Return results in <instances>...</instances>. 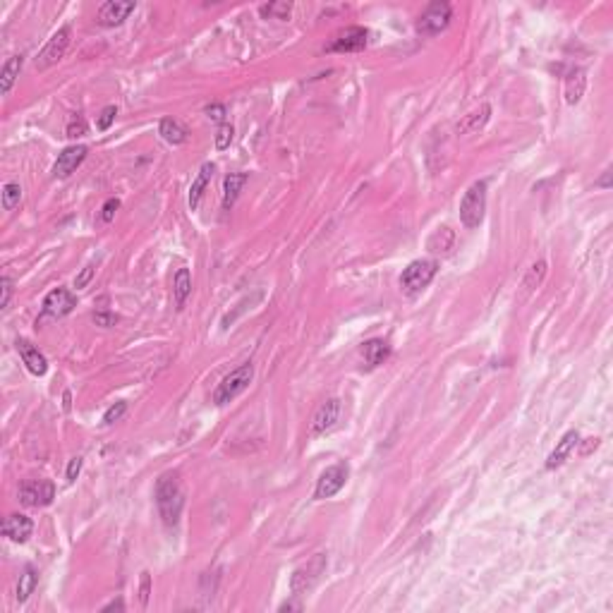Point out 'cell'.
Listing matches in <instances>:
<instances>
[{
  "label": "cell",
  "instance_id": "obj_36",
  "mask_svg": "<svg viewBox=\"0 0 613 613\" xmlns=\"http://www.w3.org/2000/svg\"><path fill=\"white\" fill-rule=\"evenodd\" d=\"M120 209V199H108L106 204H103V209H101V220L103 223H110V220L115 218V211H118Z\"/></svg>",
  "mask_w": 613,
  "mask_h": 613
},
{
  "label": "cell",
  "instance_id": "obj_20",
  "mask_svg": "<svg viewBox=\"0 0 613 613\" xmlns=\"http://www.w3.org/2000/svg\"><path fill=\"white\" fill-rule=\"evenodd\" d=\"M362 357H364L367 367H378L383 364L388 357H390V345L386 341H381V338H371V341L364 343V348H362Z\"/></svg>",
  "mask_w": 613,
  "mask_h": 613
},
{
  "label": "cell",
  "instance_id": "obj_13",
  "mask_svg": "<svg viewBox=\"0 0 613 613\" xmlns=\"http://www.w3.org/2000/svg\"><path fill=\"white\" fill-rule=\"evenodd\" d=\"M77 307L74 295L65 288H55L44 297V314L46 317H67Z\"/></svg>",
  "mask_w": 613,
  "mask_h": 613
},
{
  "label": "cell",
  "instance_id": "obj_8",
  "mask_svg": "<svg viewBox=\"0 0 613 613\" xmlns=\"http://www.w3.org/2000/svg\"><path fill=\"white\" fill-rule=\"evenodd\" d=\"M350 477V465L348 463H336L331 467H326L321 472V477L317 480V489H314V499L324 501V499H334V496L345 487Z\"/></svg>",
  "mask_w": 613,
  "mask_h": 613
},
{
  "label": "cell",
  "instance_id": "obj_25",
  "mask_svg": "<svg viewBox=\"0 0 613 613\" xmlns=\"http://www.w3.org/2000/svg\"><path fill=\"white\" fill-rule=\"evenodd\" d=\"M22 65H25V58L22 55H13L3 65V72H0V91H3V96H8L10 89H13V84L17 81V77H20Z\"/></svg>",
  "mask_w": 613,
  "mask_h": 613
},
{
  "label": "cell",
  "instance_id": "obj_12",
  "mask_svg": "<svg viewBox=\"0 0 613 613\" xmlns=\"http://www.w3.org/2000/svg\"><path fill=\"white\" fill-rule=\"evenodd\" d=\"M137 5L134 3H122V0H108L98 8V15H96V22L101 27H118L122 22L127 20Z\"/></svg>",
  "mask_w": 613,
  "mask_h": 613
},
{
  "label": "cell",
  "instance_id": "obj_33",
  "mask_svg": "<svg viewBox=\"0 0 613 613\" xmlns=\"http://www.w3.org/2000/svg\"><path fill=\"white\" fill-rule=\"evenodd\" d=\"M125 412H127V405L125 402H115L113 407H108L106 410V414H103V422L106 424H115V422H120L122 417H125Z\"/></svg>",
  "mask_w": 613,
  "mask_h": 613
},
{
  "label": "cell",
  "instance_id": "obj_44",
  "mask_svg": "<svg viewBox=\"0 0 613 613\" xmlns=\"http://www.w3.org/2000/svg\"><path fill=\"white\" fill-rule=\"evenodd\" d=\"M597 185H599V187H611V171H606V173H604V178H601Z\"/></svg>",
  "mask_w": 613,
  "mask_h": 613
},
{
  "label": "cell",
  "instance_id": "obj_31",
  "mask_svg": "<svg viewBox=\"0 0 613 613\" xmlns=\"http://www.w3.org/2000/svg\"><path fill=\"white\" fill-rule=\"evenodd\" d=\"M89 132V125H86V120L81 118V115H77V118H72L67 122V130L65 134L70 139H77V137H84V134Z\"/></svg>",
  "mask_w": 613,
  "mask_h": 613
},
{
  "label": "cell",
  "instance_id": "obj_26",
  "mask_svg": "<svg viewBox=\"0 0 613 613\" xmlns=\"http://www.w3.org/2000/svg\"><path fill=\"white\" fill-rule=\"evenodd\" d=\"M37 585H39V570L34 568V565H27L20 575V582H17V601L25 604V601L34 594Z\"/></svg>",
  "mask_w": 613,
  "mask_h": 613
},
{
  "label": "cell",
  "instance_id": "obj_21",
  "mask_svg": "<svg viewBox=\"0 0 613 613\" xmlns=\"http://www.w3.org/2000/svg\"><path fill=\"white\" fill-rule=\"evenodd\" d=\"M213 171H216L213 163H204L199 175H197V180L192 183V187H190V209H192V211L199 206L204 192H206V187H209V183H211V178H213Z\"/></svg>",
  "mask_w": 613,
  "mask_h": 613
},
{
  "label": "cell",
  "instance_id": "obj_16",
  "mask_svg": "<svg viewBox=\"0 0 613 613\" xmlns=\"http://www.w3.org/2000/svg\"><path fill=\"white\" fill-rule=\"evenodd\" d=\"M34 532V522L29 520L22 513H13L3 520V534L8 536L10 541H17V544H25V541L32 536Z\"/></svg>",
  "mask_w": 613,
  "mask_h": 613
},
{
  "label": "cell",
  "instance_id": "obj_3",
  "mask_svg": "<svg viewBox=\"0 0 613 613\" xmlns=\"http://www.w3.org/2000/svg\"><path fill=\"white\" fill-rule=\"evenodd\" d=\"M252 378H254V367L249 364V362H244V364L237 367L235 371H230L223 381L218 383V388H216L213 393V402L216 405H228V402H232L237 395H242L244 390L249 388Z\"/></svg>",
  "mask_w": 613,
  "mask_h": 613
},
{
  "label": "cell",
  "instance_id": "obj_5",
  "mask_svg": "<svg viewBox=\"0 0 613 613\" xmlns=\"http://www.w3.org/2000/svg\"><path fill=\"white\" fill-rule=\"evenodd\" d=\"M451 17H453L451 5L436 0V3L427 5V10L419 15L417 32L422 34V37H436V34H441L443 29L451 25Z\"/></svg>",
  "mask_w": 613,
  "mask_h": 613
},
{
  "label": "cell",
  "instance_id": "obj_15",
  "mask_svg": "<svg viewBox=\"0 0 613 613\" xmlns=\"http://www.w3.org/2000/svg\"><path fill=\"white\" fill-rule=\"evenodd\" d=\"M15 345H17V352H20L22 362H25L27 369L32 371L34 376H44V374L48 371V360H46V355L41 352L37 345H32V343L25 341V338H20Z\"/></svg>",
  "mask_w": 613,
  "mask_h": 613
},
{
  "label": "cell",
  "instance_id": "obj_10",
  "mask_svg": "<svg viewBox=\"0 0 613 613\" xmlns=\"http://www.w3.org/2000/svg\"><path fill=\"white\" fill-rule=\"evenodd\" d=\"M369 44V32L364 27H348L343 32L336 34V39L329 44V53H357V51L367 48Z\"/></svg>",
  "mask_w": 613,
  "mask_h": 613
},
{
  "label": "cell",
  "instance_id": "obj_18",
  "mask_svg": "<svg viewBox=\"0 0 613 613\" xmlns=\"http://www.w3.org/2000/svg\"><path fill=\"white\" fill-rule=\"evenodd\" d=\"M492 118V106L489 103H482L480 108H475L472 113H467L463 120L455 125V134H472V132H480L484 125Z\"/></svg>",
  "mask_w": 613,
  "mask_h": 613
},
{
  "label": "cell",
  "instance_id": "obj_6",
  "mask_svg": "<svg viewBox=\"0 0 613 613\" xmlns=\"http://www.w3.org/2000/svg\"><path fill=\"white\" fill-rule=\"evenodd\" d=\"M70 39H72V29H70V27L58 29L53 37L48 39V44L41 48L37 60H34L37 70H48V67H53L55 62H60L62 58H65L67 48H70Z\"/></svg>",
  "mask_w": 613,
  "mask_h": 613
},
{
  "label": "cell",
  "instance_id": "obj_11",
  "mask_svg": "<svg viewBox=\"0 0 613 613\" xmlns=\"http://www.w3.org/2000/svg\"><path fill=\"white\" fill-rule=\"evenodd\" d=\"M341 412H343L341 400H338V398L326 400L312 417V434L319 436V434H326V431L334 429L338 424V419H341Z\"/></svg>",
  "mask_w": 613,
  "mask_h": 613
},
{
  "label": "cell",
  "instance_id": "obj_37",
  "mask_svg": "<svg viewBox=\"0 0 613 613\" xmlns=\"http://www.w3.org/2000/svg\"><path fill=\"white\" fill-rule=\"evenodd\" d=\"M93 273H96V268H93L91 264H89V266H84V268H81V273H79V276H77V278H74V288H77V290H81V288H86V285H89V283H91Z\"/></svg>",
  "mask_w": 613,
  "mask_h": 613
},
{
  "label": "cell",
  "instance_id": "obj_38",
  "mask_svg": "<svg viewBox=\"0 0 613 613\" xmlns=\"http://www.w3.org/2000/svg\"><path fill=\"white\" fill-rule=\"evenodd\" d=\"M149 594H151V577L149 573H142V587H139V601L144 606L149 604Z\"/></svg>",
  "mask_w": 613,
  "mask_h": 613
},
{
  "label": "cell",
  "instance_id": "obj_2",
  "mask_svg": "<svg viewBox=\"0 0 613 613\" xmlns=\"http://www.w3.org/2000/svg\"><path fill=\"white\" fill-rule=\"evenodd\" d=\"M436 273H439V264H436L434 259H417L412 261L410 266L402 271L400 276V288L405 295H419L424 288H429V283L436 278Z\"/></svg>",
  "mask_w": 613,
  "mask_h": 613
},
{
  "label": "cell",
  "instance_id": "obj_40",
  "mask_svg": "<svg viewBox=\"0 0 613 613\" xmlns=\"http://www.w3.org/2000/svg\"><path fill=\"white\" fill-rule=\"evenodd\" d=\"M93 321H96L98 326H115V321H118V317H115V314L96 312V314H93Z\"/></svg>",
  "mask_w": 613,
  "mask_h": 613
},
{
  "label": "cell",
  "instance_id": "obj_41",
  "mask_svg": "<svg viewBox=\"0 0 613 613\" xmlns=\"http://www.w3.org/2000/svg\"><path fill=\"white\" fill-rule=\"evenodd\" d=\"M206 115L213 120H223L225 118V106H220V103H213V106L206 108Z\"/></svg>",
  "mask_w": 613,
  "mask_h": 613
},
{
  "label": "cell",
  "instance_id": "obj_19",
  "mask_svg": "<svg viewBox=\"0 0 613 613\" xmlns=\"http://www.w3.org/2000/svg\"><path fill=\"white\" fill-rule=\"evenodd\" d=\"M585 91H587L585 70L573 67L568 72V77H565V101H568L570 106H577V103L582 101V96H585Z\"/></svg>",
  "mask_w": 613,
  "mask_h": 613
},
{
  "label": "cell",
  "instance_id": "obj_39",
  "mask_svg": "<svg viewBox=\"0 0 613 613\" xmlns=\"http://www.w3.org/2000/svg\"><path fill=\"white\" fill-rule=\"evenodd\" d=\"M81 472V458H72L67 465V482H74Z\"/></svg>",
  "mask_w": 613,
  "mask_h": 613
},
{
  "label": "cell",
  "instance_id": "obj_4",
  "mask_svg": "<svg viewBox=\"0 0 613 613\" xmlns=\"http://www.w3.org/2000/svg\"><path fill=\"white\" fill-rule=\"evenodd\" d=\"M487 213V183L480 180L465 192L463 202H460V220L465 228H480Z\"/></svg>",
  "mask_w": 613,
  "mask_h": 613
},
{
  "label": "cell",
  "instance_id": "obj_23",
  "mask_svg": "<svg viewBox=\"0 0 613 613\" xmlns=\"http://www.w3.org/2000/svg\"><path fill=\"white\" fill-rule=\"evenodd\" d=\"M159 134L163 139H166L168 144H173V147H178V144H185L187 142V127L183 125V122H178L175 118H163L161 125H159Z\"/></svg>",
  "mask_w": 613,
  "mask_h": 613
},
{
  "label": "cell",
  "instance_id": "obj_43",
  "mask_svg": "<svg viewBox=\"0 0 613 613\" xmlns=\"http://www.w3.org/2000/svg\"><path fill=\"white\" fill-rule=\"evenodd\" d=\"M280 611H302V604H297V601H285V604H280Z\"/></svg>",
  "mask_w": 613,
  "mask_h": 613
},
{
  "label": "cell",
  "instance_id": "obj_7",
  "mask_svg": "<svg viewBox=\"0 0 613 613\" xmlns=\"http://www.w3.org/2000/svg\"><path fill=\"white\" fill-rule=\"evenodd\" d=\"M324 570H326V556H324V553H317V556L309 560L307 565L297 568L293 573V577H290V589H293V597H302V594H307L309 589L319 582V577L324 575Z\"/></svg>",
  "mask_w": 613,
  "mask_h": 613
},
{
  "label": "cell",
  "instance_id": "obj_29",
  "mask_svg": "<svg viewBox=\"0 0 613 613\" xmlns=\"http://www.w3.org/2000/svg\"><path fill=\"white\" fill-rule=\"evenodd\" d=\"M290 13H293V5H290V3H268V5H261V15L271 17V20H288Z\"/></svg>",
  "mask_w": 613,
  "mask_h": 613
},
{
  "label": "cell",
  "instance_id": "obj_9",
  "mask_svg": "<svg viewBox=\"0 0 613 613\" xmlns=\"http://www.w3.org/2000/svg\"><path fill=\"white\" fill-rule=\"evenodd\" d=\"M55 499V487L48 480H25L20 484V501L29 508L51 506Z\"/></svg>",
  "mask_w": 613,
  "mask_h": 613
},
{
  "label": "cell",
  "instance_id": "obj_32",
  "mask_svg": "<svg viewBox=\"0 0 613 613\" xmlns=\"http://www.w3.org/2000/svg\"><path fill=\"white\" fill-rule=\"evenodd\" d=\"M232 134H235V130H232V125H220L218 132H216V149L218 151H225L228 147H230L232 142Z\"/></svg>",
  "mask_w": 613,
  "mask_h": 613
},
{
  "label": "cell",
  "instance_id": "obj_30",
  "mask_svg": "<svg viewBox=\"0 0 613 613\" xmlns=\"http://www.w3.org/2000/svg\"><path fill=\"white\" fill-rule=\"evenodd\" d=\"M544 276H546V261H536V264L529 268V276L525 278V288H527V290L539 288Z\"/></svg>",
  "mask_w": 613,
  "mask_h": 613
},
{
  "label": "cell",
  "instance_id": "obj_34",
  "mask_svg": "<svg viewBox=\"0 0 613 613\" xmlns=\"http://www.w3.org/2000/svg\"><path fill=\"white\" fill-rule=\"evenodd\" d=\"M0 309H8V305H10V297H13V280H10L8 276H3L0 278Z\"/></svg>",
  "mask_w": 613,
  "mask_h": 613
},
{
  "label": "cell",
  "instance_id": "obj_27",
  "mask_svg": "<svg viewBox=\"0 0 613 613\" xmlns=\"http://www.w3.org/2000/svg\"><path fill=\"white\" fill-rule=\"evenodd\" d=\"M190 293H192V276L187 268H180V271L175 273V283H173V295H175V305H178V309L185 307Z\"/></svg>",
  "mask_w": 613,
  "mask_h": 613
},
{
  "label": "cell",
  "instance_id": "obj_24",
  "mask_svg": "<svg viewBox=\"0 0 613 613\" xmlns=\"http://www.w3.org/2000/svg\"><path fill=\"white\" fill-rule=\"evenodd\" d=\"M247 180H249L247 173H230V175H228L225 183H223V206L225 209H230L232 204L237 202V197H240V192H242V187H244Z\"/></svg>",
  "mask_w": 613,
  "mask_h": 613
},
{
  "label": "cell",
  "instance_id": "obj_1",
  "mask_svg": "<svg viewBox=\"0 0 613 613\" xmlns=\"http://www.w3.org/2000/svg\"><path fill=\"white\" fill-rule=\"evenodd\" d=\"M156 506H159L163 525L175 527L185 508V492L178 472H166V475L159 477V482H156Z\"/></svg>",
  "mask_w": 613,
  "mask_h": 613
},
{
  "label": "cell",
  "instance_id": "obj_35",
  "mask_svg": "<svg viewBox=\"0 0 613 613\" xmlns=\"http://www.w3.org/2000/svg\"><path fill=\"white\" fill-rule=\"evenodd\" d=\"M115 115H118V108L115 106H106L101 110V118H98V130L106 132L110 125L115 122Z\"/></svg>",
  "mask_w": 613,
  "mask_h": 613
},
{
  "label": "cell",
  "instance_id": "obj_22",
  "mask_svg": "<svg viewBox=\"0 0 613 613\" xmlns=\"http://www.w3.org/2000/svg\"><path fill=\"white\" fill-rule=\"evenodd\" d=\"M455 244V232L448 225H441L431 232V237L427 240V249L434 254H448Z\"/></svg>",
  "mask_w": 613,
  "mask_h": 613
},
{
  "label": "cell",
  "instance_id": "obj_17",
  "mask_svg": "<svg viewBox=\"0 0 613 613\" xmlns=\"http://www.w3.org/2000/svg\"><path fill=\"white\" fill-rule=\"evenodd\" d=\"M577 443H580V434H577V431H568V434H563V439L558 441V446L553 448V453L546 458V470H556V467L563 465L565 460L570 458V453L575 451Z\"/></svg>",
  "mask_w": 613,
  "mask_h": 613
},
{
  "label": "cell",
  "instance_id": "obj_42",
  "mask_svg": "<svg viewBox=\"0 0 613 613\" xmlns=\"http://www.w3.org/2000/svg\"><path fill=\"white\" fill-rule=\"evenodd\" d=\"M103 611H125V601H122V599L110 601V604L103 606Z\"/></svg>",
  "mask_w": 613,
  "mask_h": 613
},
{
  "label": "cell",
  "instance_id": "obj_14",
  "mask_svg": "<svg viewBox=\"0 0 613 613\" xmlns=\"http://www.w3.org/2000/svg\"><path fill=\"white\" fill-rule=\"evenodd\" d=\"M86 154H89V149H86L84 144L67 147L60 156H58V161L53 166V175H55V178H70V175H72L81 166V163H84Z\"/></svg>",
  "mask_w": 613,
  "mask_h": 613
},
{
  "label": "cell",
  "instance_id": "obj_28",
  "mask_svg": "<svg viewBox=\"0 0 613 613\" xmlns=\"http://www.w3.org/2000/svg\"><path fill=\"white\" fill-rule=\"evenodd\" d=\"M0 199H3V209H5V211H13L15 206H20L22 187L17 185V183H8V185H3V192H0Z\"/></svg>",
  "mask_w": 613,
  "mask_h": 613
},
{
  "label": "cell",
  "instance_id": "obj_45",
  "mask_svg": "<svg viewBox=\"0 0 613 613\" xmlns=\"http://www.w3.org/2000/svg\"><path fill=\"white\" fill-rule=\"evenodd\" d=\"M587 441H589V443H587L585 448H582V453H585V455H587L589 451H592V448H597V446H599V441H597V439H587Z\"/></svg>",
  "mask_w": 613,
  "mask_h": 613
}]
</instances>
